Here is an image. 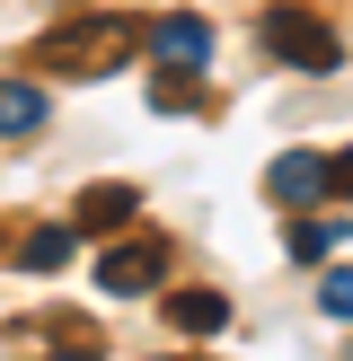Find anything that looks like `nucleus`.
Returning <instances> with one entry per match:
<instances>
[{
	"label": "nucleus",
	"mask_w": 353,
	"mask_h": 361,
	"mask_svg": "<svg viewBox=\"0 0 353 361\" xmlns=\"http://www.w3.org/2000/svg\"><path fill=\"white\" fill-rule=\"evenodd\" d=\"M133 62V18H71V27L35 35V71L44 80H106Z\"/></svg>",
	"instance_id": "1"
},
{
	"label": "nucleus",
	"mask_w": 353,
	"mask_h": 361,
	"mask_svg": "<svg viewBox=\"0 0 353 361\" xmlns=\"http://www.w3.org/2000/svg\"><path fill=\"white\" fill-rule=\"evenodd\" d=\"M265 53H274V62H292V71H335V62H345V44L327 35V18L292 9V0H282V9H265Z\"/></svg>",
	"instance_id": "2"
},
{
	"label": "nucleus",
	"mask_w": 353,
	"mask_h": 361,
	"mask_svg": "<svg viewBox=\"0 0 353 361\" xmlns=\"http://www.w3.org/2000/svg\"><path fill=\"white\" fill-rule=\"evenodd\" d=\"M159 282H168V247L159 238H124V247L97 256V291L106 300H141V291H159Z\"/></svg>",
	"instance_id": "3"
},
{
	"label": "nucleus",
	"mask_w": 353,
	"mask_h": 361,
	"mask_svg": "<svg viewBox=\"0 0 353 361\" xmlns=\"http://www.w3.org/2000/svg\"><path fill=\"white\" fill-rule=\"evenodd\" d=\"M265 185H274V203H318V194H327V159L318 150H282L274 168H265Z\"/></svg>",
	"instance_id": "4"
},
{
	"label": "nucleus",
	"mask_w": 353,
	"mask_h": 361,
	"mask_svg": "<svg viewBox=\"0 0 353 361\" xmlns=\"http://www.w3.org/2000/svg\"><path fill=\"white\" fill-rule=\"evenodd\" d=\"M159 62L168 71H203L212 62V27L203 18H159Z\"/></svg>",
	"instance_id": "5"
},
{
	"label": "nucleus",
	"mask_w": 353,
	"mask_h": 361,
	"mask_svg": "<svg viewBox=\"0 0 353 361\" xmlns=\"http://www.w3.org/2000/svg\"><path fill=\"white\" fill-rule=\"evenodd\" d=\"M27 133H44V97H35V80H0V141Z\"/></svg>",
	"instance_id": "6"
},
{
	"label": "nucleus",
	"mask_w": 353,
	"mask_h": 361,
	"mask_svg": "<svg viewBox=\"0 0 353 361\" xmlns=\"http://www.w3.org/2000/svg\"><path fill=\"white\" fill-rule=\"evenodd\" d=\"M168 326H176V335H221V326H229V300H221V291H176V300H168Z\"/></svg>",
	"instance_id": "7"
},
{
	"label": "nucleus",
	"mask_w": 353,
	"mask_h": 361,
	"mask_svg": "<svg viewBox=\"0 0 353 361\" xmlns=\"http://www.w3.org/2000/svg\"><path fill=\"white\" fill-rule=\"evenodd\" d=\"M345 238H353L345 221H292V229H282V247H292V264H318V256H335Z\"/></svg>",
	"instance_id": "8"
},
{
	"label": "nucleus",
	"mask_w": 353,
	"mask_h": 361,
	"mask_svg": "<svg viewBox=\"0 0 353 361\" xmlns=\"http://www.w3.org/2000/svg\"><path fill=\"white\" fill-rule=\"evenodd\" d=\"M133 203H141L133 185H88V194H80V229H115V221H133Z\"/></svg>",
	"instance_id": "9"
},
{
	"label": "nucleus",
	"mask_w": 353,
	"mask_h": 361,
	"mask_svg": "<svg viewBox=\"0 0 353 361\" xmlns=\"http://www.w3.org/2000/svg\"><path fill=\"white\" fill-rule=\"evenodd\" d=\"M71 247H80V229H35V238L18 247V264H27V274H62Z\"/></svg>",
	"instance_id": "10"
},
{
	"label": "nucleus",
	"mask_w": 353,
	"mask_h": 361,
	"mask_svg": "<svg viewBox=\"0 0 353 361\" xmlns=\"http://www.w3.org/2000/svg\"><path fill=\"white\" fill-rule=\"evenodd\" d=\"M318 309H327V317H345V326H353V264H345V274H327V282H318Z\"/></svg>",
	"instance_id": "11"
},
{
	"label": "nucleus",
	"mask_w": 353,
	"mask_h": 361,
	"mask_svg": "<svg viewBox=\"0 0 353 361\" xmlns=\"http://www.w3.org/2000/svg\"><path fill=\"white\" fill-rule=\"evenodd\" d=\"M176 106H194V80H176V71H168V80H159V115H176Z\"/></svg>",
	"instance_id": "12"
},
{
	"label": "nucleus",
	"mask_w": 353,
	"mask_h": 361,
	"mask_svg": "<svg viewBox=\"0 0 353 361\" xmlns=\"http://www.w3.org/2000/svg\"><path fill=\"white\" fill-rule=\"evenodd\" d=\"M327 185H335V194L353 203V150H345V159H327Z\"/></svg>",
	"instance_id": "13"
},
{
	"label": "nucleus",
	"mask_w": 353,
	"mask_h": 361,
	"mask_svg": "<svg viewBox=\"0 0 353 361\" xmlns=\"http://www.w3.org/2000/svg\"><path fill=\"white\" fill-rule=\"evenodd\" d=\"M53 361H88V353H53Z\"/></svg>",
	"instance_id": "14"
}]
</instances>
